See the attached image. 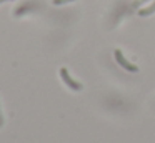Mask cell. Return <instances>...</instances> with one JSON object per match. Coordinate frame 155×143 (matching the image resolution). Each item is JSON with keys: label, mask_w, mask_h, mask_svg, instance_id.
Returning a JSON list of instances; mask_svg holds the SVG:
<instances>
[{"label": "cell", "mask_w": 155, "mask_h": 143, "mask_svg": "<svg viewBox=\"0 0 155 143\" xmlns=\"http://www.w3.org/2000/svg\"><path fill=\"white\" fill-rule=\"evenodd\" d=\"M115 60L118 62V65L122 67V68H125L127 72H132V73H135V72H138V68L134 65V63H130L127 58H125L124 55H122V52L120 50H115Z\"/></svg>", "instance_id": "obj_2"}, {"label": "cell", "mask_w": 155, "mask_h": 143, "mask_svg": "<svg viewBox=\"0 0 155 143\" xmlns=\"http://www.w3.org/2000/svg\"><path fill=\"white\" fill-rule=\"evenodd\" d=\"M74 0H54V5H64V3H70Z\"/></svg>", "instance_id": "obj_4"}, {"label": "cell", "mask_w": 155, "mask_h": 143, "mask_svg": "<svg viewBox=\"0 0 155 143\" xmlns=\"http://www.w3.org/2000/svg\"><path fill=\"white\" fill-rule=\"evenodd\" d=\"M60 76H62V80L65 82V85L68 86L70 90H75V92H80L82 90V83H78V82H75L74 78H72L70 75H68V72H67V68H60Z\"/></svg>", "instance_id": "obj_1"}, {"label": "cell", "mask_w": 155, "mask_h": 143, "mask_svg": "<svg viewBox=\"0 0 155 143\" xmlns=\"http://www.w3.org/2000/svg\"><path fill=\"white\" fill-rule=\"evenodd\" d=\"M5 2H10V0H0V5H2V3H5Z\"/></svg>", "instance_id": "obj_5"}, {"label": "cell", "mask_w": 155, "mask_h": 143, "mask_svg": "<svg viewBox=\"0 0 155 143\" xmlns=\"http://www.w3.org/2000/svg\"><path fill=\"white\" fill-rule=\"evenodd\" d=\"M153 12H155V0H153V2H152L148 7L138 10V15H140V17H148V15H152Z\"/></svg>", "instance_id": "obj_3"}]
</instances>
